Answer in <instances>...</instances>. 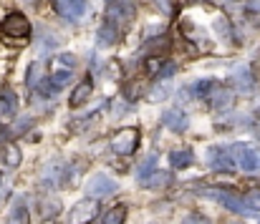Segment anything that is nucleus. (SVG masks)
<instances>
[{"label":"nucleus","instance_id":"393cba45","mask_svg":"<svg viewBox=\"0 0 260 224\" xmlns=\"http://www.w3.org/2000/svg\"><path fill=\"white\" fill-rule=\"evenodd\" d=\"M5 197H8V189H5V184L0 181V207H3V202H5Z\"/></svg>","mask_w":260,"mask_h":224},{"label":"nucleus","instance_id":"2eb2a0df","mask_svg":"<svg viewBox=\"0 0 260 224\" xmlns=\"http://www.w3.org/2000/svg\"><path fill=\"white\" fill-rule=\"evenodd\" d=\"M124 222H126V207L124 204H114L101 217V224H124Z\"/></svg>","mask_w":260,"mask_h":224},{"label":"nucleus","instance_id":"9b49d317","mask_svg":"<svg viewBox=\"0 0 260 224\" xmlns=\"http://www.w3.org/2000/svg\"><path fill=\"white\" fill-rule=\"evenodd\" d=\"M15 111H18V96H15V91L13 88H3V93H0V114L5 116V119H13L15 116Z\"/></svg>","mask_w":260,"mask_h":224},{"label":"nucleus","instance_id":"7ed1b4c3","mask_svg":"<svg viewBox=\"0 0 260 224\" xmlns=\"http://www.w3.org/2000/svg\"><path fill=\"white\" fill-rule=\"evenodd\" d=\"M200 194H202V197H210V199H217L222 207H228V209L235 212V214H248V212H250L248 199L235 197V194H230V192H225V189H212V186H207V189H200Z\"/></svg>","mask_w":260,"mask_h":224},{"label":"nucleus","instance_id":"412c9836","mask_svg":"<svg viewBox=\"0 0 260 224\" xmlns=\"http://www.w3.org/2000/svg\"><path fill=\"white\" fill-rule=\"evenodd\" d=\"M41 76H43L41 63H30V66H28V73H25V86H28V88H33V86L41 81Z\"/></svg>","mask_w":260,"mask_h":224},{"label":"nucleus","instance_id":"b1692460","mask_svg":"<svg viewBox=\"0 0 260 224\" xmlns=\"http://www.w3.org/2000/svg\"><path fill=\"white\" fill-rule=\"evenodd\" d=\"M172 76H174V63H165L162 71L157 73V81H170Z\"/></svg>","mask_w":260,"mask_h":224},{"label":"nucleus","instance_id":"39448f33","mask_svg":"<svg viewBox=\"0 0 260 224\" xmlns=\"http://www.w3.org/2000/svg\"><path fill=\"white\" fill-rule=\"evenodd\" d=\"M137 146H139V131H137V129H121L119 134L111 136V149L116 151L119 156L134 154Z\"/></svg>","mask_w":260,"mask_h":224},{"label":"nucleus","instance_id":"5701e85b","mask_svg":"<svg viewBox=\"0 0 260 224\" xmlns=\"http://www.w3.org/2000/svg\"><path fill=\"white\" fill-rule=\"evenodd\" d=\"M184 224H212V222H210L205 214H197V212H194V214H187V217H184Z\"/></svg>","mask_w":260,"mask_h":224},{"label":"nucleus","instance_id":"ddd939ff","mask_svg":"<svg viewBox=\"0 0 260 224\" xmlns=\"http://www.w3.org/2000/svg\"><path fill=\"white\" fill-rule=\"evenodd\" d=\"M165 124L170 129H174V131H184L187 129V116L182 114V108H170L165 114Z\"/></svg>","mask_w":260,"mask_h":224},{"label":"nucleus","instance_id":"f03ea898","mask_svg":"<svg viewBox=\"0 0 260 224\" xmlns=\"http://www.w3.org/2000/svg\"><path fill=\"white\" fill-rule=\"evenodd\" d=\"M28 35H30V23L23 13H10L0 20V38L5 43L20 46L23 41H28Z\"/></svg>","mask_w":260,"mask_h":224},{"label":"nucleus","instance_id":"423d86ee","mask_svg":"<svg viewBox=\"0 0 260 224\" xmlns=\"http://www.w3.org/2000/svg\"><path fill=\"white\" fill-rule=\"evenodd\" d=\"M86 194L91 197V199H104V197H111V194H116V181H114V179H109L106 174H96L93 179H88Z\"/></svg>","mask_w":260,"mask_h":224},{"label":"nucleus","instance_id":"bb28decb","mask_svg":"<svg viewBox=\"0 0 260 224\" xmlns=\"http://www.w3.org/2000/svg\"><path fill=\"white\" fill-rule=\"evenodd\" d=\"M258 224H260V222H258Z\"/></svg>","mask_w":260,"mask_h":224},{"label":"nucleus","instance_id":"f3484780","mask_svg":"<svg viewBox=\"0 0 260 224\" xmlns=\"http://www.w3.org/2000/svg\"><path fill=\"white\" fill-rule=\"evenodd\" d=\"M144 186H149V189H162L165 184H167V174L162 171V169H154L152 174H147L144 179H139Z\"/></svg>","mask_w":260,"mask_h":224},{"label":"nucleus","instance_id":"aec40b11","mask_svg":"<svg viewBox=\"0 0 260 224\" xmlns=\"http://www.w3.org/2000/svg\"><path fill=\"white\" fill-rule=\"evenodd\" d=\"M167 96H170V86H167V81H157V83H154V91L147 93L149 101H165Z\"/></svg>","mask_w":260,"mask_h":224},{"label":"nucleus","instance_id":"6e6552de","mask_svg":"<svg viewBox=\"0 0 260 224\" xmlns=\"http://www.w3.org/2000/svg\"><path fill=\"white\" fill-rule=\"evenodd\" d=\"M207 161H210V166H212V169H217V171H233V169L238 166V164H235V159H233V154H230L228 149H220V146L210 149Z\"/></svg>","mask_w":260,"mask_h":224},{"label":"nucleus","instance_id":"4468645a","mask_svg":"<svg viewBox=\"0 0 260 224\" xmlns=\"http://www.w3.org/2000/svg\"><path fill=\"white\" fill-rule=\"evenodd\" d=\"M30 222V214H28V207L23 199H18L10 209V217H8V224H28Z\"/></svg>","mask_w":260,"mask_h":224},{"label":"nucleus","instance_id":"a211bd4d","mask_svg":"<svg viewBox=\"0 0 260 224\" xmlns=\"http://www.w3.org/2000/svg\"><path fill=\"white\" fill-rule=\"evenodd\" d=\"M20 159H23V156H20V149H18L15 144H8V146H5L3 161H5L8 169H18V166H20Z\"/></svg>","mask_w":260,"mask_h":224},{"label":"nucleus","instance_id":"f8f14e48","mask_svg":"<svg viewBox=\"0 0 260 224\" xmlns=\"http://www.w3.org/2000/svg\"><path fill=\"white\" fill-rule=\"evenodd\" d=\"M91 88H93V86H91V78H84V81L74 88V93H71V101H69L71 108H79V106L86 101L88 96H91Z\"/></svg>","mask_w":260,"mask_h":224},{"label":"nucleus","instance_id":"1a4fd4ad","mask_svg":"<svg viewBox=\"0 0 260 224\" xmlns=\"http://www.w3.org/2000/svg\"><path fill=\"white\" fill-rule=\"evenodd\" d=\"M53 8H56L63 18L79 20V18L84 15V10H86V0H53Z\"/></svg>","mask_w":260,"mask_h":224},{"label":"nucleus","instance_id":"f257e3e1","mask_svg":"<svg viewBox=\"0 0 260 224\" xmlns=\"http://www.w3.org/2000/svg\"><path fill=\"white\" fill-rule=\"evenodd\" d=\"M134 20V0H119L106 10L104 18V30H101V41L114 43L121 38V33L126 30V25Z\"/></svg>","mask_w":260,"mask_h":224},{"label":"nucleus","instance_id":"0eeeda50","mask_svg":"<svg viewBox=\"0 0 260 224\" xmlns=\"http://www.w3.org/2000/svg\"><path fill=\"white\" fill-rule=\"evenodd\" d=\"M230 154H233L238 169H243V171H255V169H258L255 149H250L248 144H233V146H230Z\"/></svg>","mask_w":260,"mask_h":224},{"label":"nucleus","instance_id":"9d476101","mask_svg":"<svg viewBox=\"0 0 260 224\" xmlns=\"http://www.w3.org/2000/svg\"><path fill=\"white\" fill-rule=\"evenodd\" d=\"M96 217V202L88 199V202H79L71 212V222L74 224H84V222H91Z\"/></svg>","mask_w":260,"mask_h":224},{"label":"nucleus","instance_id":"dca6fc26","mask_svg":"<svg viewBox=\"0 0 260 224\" xmlns=\"http://www.w3.org/2000/svg\"><path fill=\"white\" fill-rule=\"evenodd\" d=\"M194 161V154L189 149H177L170 154V164H172V169H187L189 164Z\"/></svg>","mask_w":260,"mask_h":224},{"label":"nucleus","instance_id":"a878e982","mask_svg":"<svg viewBox=\"0 0 260 224\" xmlns=\"http://www.w3.org/2000/svg\"><path fill=\"white\" fill-rule=\"evenodd\" d=\"M230 224H240V222H230Z\"/></svg>","mask_w":260,"mask_h":224},{"label":"nucleus","instance_id":"6ab92c4d","mask_svg":"<svg viewBox=\"0 0 260 224\" xmlns=\"http://www.w3.org/2000/svg\"><path fill=\"white\" fill-rule=\"evenodd\" d=\"M217 88H220L217 81H200V83L194 86V96H200V98H210V101H212V96H215Z\"/></svg>","mask_w":260,"mask_h":224},{"label":"nucleus","instance_id":"20e7f679","mask_svg":"<svg viewBox=\"0 0 260 224\" xmlns=\"http://www.w3.org/2000/svg\"><path fill=\"white\" fill-rule=\"evenodd\" d=\"M74 66H76V56H71V53L53 58V63H51V83L56 88L66 86L71 81V76H74Z\"/></svg>","mask_w":260,"mask_h":224},{"label":"nucleus","instance_id":"4be33fe9","mask_svg":"<svg viewBox=\"0 0 260 224\" xmlns=\"http://www.w3.org/2000/svg\"><path fill=\"white\" fill-rule=\"evenodd\" d=\"M58 209H61V204H58V199H51V202H43V217H53V214H58Z\"/></svg>","mask_w":260,"mask_h":224}]
</instances>
